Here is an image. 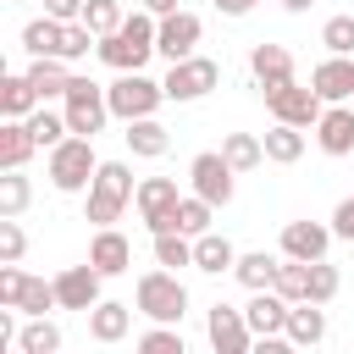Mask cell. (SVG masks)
Instances as JSON below:
<instances>
[{
    "instance_id": "6da1fadb",
    "label": "cell",
    "mask_w": 354,
    "mask_h": 354,
    "mask_svg": "<svg viewBox=\"0 0 354 354\" xmlns=\"http://www.w3.org/2000/svg\"><path fill=\"white\" fill-rule=\"evenodd\" d=\"M155 28H160V17L155 11H127L122 17V28L116 33H105L100 44H94V55L111 66V72H144L149 66V55H155Z\"/></svg>"
},
{
    "instance_id": "7a4b0ae2",
    "label": "cell",
    "mask_w": 354,
    "mask_h": 354,
    "mask_svg": "<svg viewBox=\"0 0 354 354\" xmlns=\"http://www.w3.org/2000/svg\"><path fill=\"white\" fill-rule=\"evenodd\" d=\"M94 171H100V155H94V138L83 133H66L55 149H44V177L55 194H88Z\"/></svg>"
},
{
    "instance_id": "3957f363",
    "label": "cell",
    "mask_w": 354,
    "mask_h": 354,
    "mask_svg": "<svg viewBox=\"0 0 354 354\" xmlns=\"http://www.w3.org/2000/svg\"><path fill=\"white\" fill-rule=\"evenodd\" d=\"M133 194H138L133 166H127V160H100V171H94V183H88V194H83V210H88L94 227H116L122 210L133 205Z\"/></svg>"
},
{
    "instance_id": "277c9868",
    "label": "cell",
    "mask_w": 354,
    "mask_h": 354,
    "mask_svg": "<svg viewBox=\"0 0 354 354\" xmlns=\"http://www.w3.org/2000/svg\"><path fill=\"white\" fill-rule=\"evenodd\" d=\"M133 310L149 315V321H183V315H188V288H183V277L166 271V266L144 271V277L133 282Z\"/></svg>"
},
{
    "instance_id": "5b68a950",
    "label": "cell",
    "mask_w": 354,
    "mask_h": 354,
    "mask_svg": "<svg viewBox=\"0 0 354 354\" xmlns=\"http://www.w3.org/2000/svg\"><path fill=\"white\" fill-rule=\"evenodd\" d=\"M105 100L116 122H138L166 105V83H155L149 72H116V83H105Z\"/></svg>"
},
{
    "instance_id": "8992f818",
    "label": "cell",
    "mask_w": 354,
    "mask_h": 354,
    "mask_svg": "<svg viewBox=\"0 0 354 354\" xmlns=\"http://www.w3.org/2000/svg\"><path fill=\"white\" fill-rule=\"evenodd\" d=\"M61 111H66V127L83 133V138L105 133V122H111V100H105V88H100L94 77H77V72H72V83H66V94H61Z\"/></svg>"
},
{
    "instance_id": "52a82bcc",
    "label": "cell",
    "mask_w": 354,
    "mask_h": 354,
    "mask_svg": "<svg viewBox=\"0 0 354 354\" xmlns=\"http://www.w3.org/2000/svg\"><path fill=\"white\" fill-rule=\"evenodd\" d=\"M160 83H166V100H171V105H194V100H205V94L221 83V66H216L210 55H199V50H194V55L171 61Z\"/></svg>"
},
{
    "instance_id": "ba28073f",
    "label": "cell",
    "mask_w": 354,
    "mask_h": 354,
    "mask_svg": "<svg viewBox=\"0 0 354 354\" xmlns=\"http://www.w3.org/2000/svg\"><path fill=\"white\" fill-rule=\"evenodd\" d=\"M133 205H138V221L149 227V238L155 232H177V205H183L177 177H144L138 194H133Z\"/></svg>"
},
{
    "instance_id": "9c48e42d",
    "label": "cell",
    "mask_w": 354,
    "mask_h": 354,
    "mask_svg": "<svg viewBox=\"0 0 354 354\" xmlns=\"http://www.w3.org/2000/svg\"><path fill=\"white\" fill-rule=\"evenodd\" d=\"M260 94H266V111H271V122L315 127V122H321V111H326V100H321L315 88H304L299 77H293V83H277V88H260Z\"/></svg>"
},
{
    "instance_id": "30bf717a",
    "label": "cell",
    "mask_w": 354,
    "mask_h": 354,
    "mask_svg": "<svg viewBox=\"0 0 354 354\" xmlns=\"http://www.w3.org/2000/svg\"><path fill=\"white\" fill-rule=\"evenodd\" d=\"M188 188H194L199 199H210V205L221 210V205H232L238 171L227 166V155H221V149H199V155L188 160Z\"/></svg>"
},
{
    "instance_id": "8fae6325",
    "label": "cell",
    "mask_w": 354,
    "mask_h": 354,
    "mask_svg": "<svg viewBox=\"0 0 354 354\" xmlns=\"http://www.w3.org/2000/svg\"><path fill=\"white\" fill-rule=\"evenodd\" d=\"M205 337H210L216 354H249V348H254V326H249V315L232 310V304H210V310H205Z\"/></svg>"
},
{
    "instance_id": "7c38bea8",
    "label": "cell",
    "mask_w": 354,
    "mask_h": 354,
    "mask_svg": "<svg viewBox=\"0 0 354 354\" xmlns=\"http://www.w3.org/2000/svg\"><path fill=\"white\" fill-rule=\"evenodd\" d=\"M199 39H205V22H199L194 11H183V6H177V11H166V17H160V28H155V55L171 66V61L194 55V44H199Z\"/></svg>"
},
{
    "instance_id": "4fadbf2b",
    "label": "cell",
    "mask_w": 354,
    "mask_h": 354,
    "mask_svg": "<svg viewBox=\"0 0 354 354\" xmlns=\"http://www.w3.org/2000/svg\"><path fill=\"white\" fill-rule=\"evenodd\" d=\"M100 282H105V271L88 260V266H66V271H55V299H61V310H94L105 293H100Z\"/></svg>"
},
{
    "instance_id": "5bb4252c",
    "label": "cell",
    "mask_w": 354,
    "mask_h": 354,
    "mask_svg": "<svg viewBox=\"0 0 354 354\" xmlns=\"http://www.w3.org/2000/svg\"><path fill=\"white\" fill-rule=\"evenodd\" d=\"M310 88H315L326 105L354 100V55H332V50H326V61L310 66Z\"/></svg>"
},
{
    "instance_id": "9a60e30c",
    "label": "cell",
    "mask_w": 354,
    "mask_h": 354,
    "mask_svg": "<svg viewBox=\"0 0 354 354\" xmlns=\"http://www.w3.org/2000/svg\"><path fill=\"white\" fill-rule=\"evenodd\" d=\"M288 299L277 293V288H254L249 293V304H243V315H249V326H254V337H288Z\"/></svg>"
},
{
    "instance_id": "2e32d148",
    "label": "cell",
    "mask_w": 354,
    "mask_h": 354,
    "mask_svg": "<svg viewBox=\"0 0 354 354\" xmlns=\"http://www.w3.org/2000/svg\"><path fill=\"white\" fill-rule=\"evenodd\" d=\"M315 144H321V155H354V100H343V105H326L321 111V122H315Z\"/></svg>"
},
{
    "instance_id": "e0dca14e",
    "label": "cell",
    "mask_w": 354,
    "mask_h": 354,
    "mask_svg": "<svg viewBox=\"0 0 354 354\" xmlns=\"http://www.w3.org/2000/svg\"><path fill=\"white\" fill-rule=\"evenodd\" d=\"M332 221H288L282 227V254H293V260H326V249H332Z\"/></svg>"
},
{
    "instance_id": "ac0fdd59",
    "label": "cell",
    "mask_w": 354,
    "mask_h": 354,
    "mask_svg": "<svg viewBox=\"0 0 354 354\" xmlns=\"http://www.w3.org/2000/svg\"><path fill=\"white\" fill-rule=\"evenodd\" d=\"M88 260H94L105 277L133 271V243H127V232H116V227H94V238H88Z\"/></svg>"
},
{
    "instance_id": "d6986e66",
    "label": "cell",
    "mask_w": 354,
    "mask_h": 354,
    "mask_svg": "<svg viewBox=\"0 0 354 354\" xmlns=\"http://www.w3.org/2000/svg\"><path fill=\"white\" fill-rule=\"evenodd\" d=\"M249 72H254L260 88L293 83V50H288V44H254V50H249Z\"/></svg>"
},
{
    "instance_id": "ffe728a7",
    "label": "cell",
    "mask_w": 354,
    "mask_h": 354,
    "mask_svg": "<svg viewBox=\"0 0 354 354\" xmlns=\"http://www.w3.org/2000/svg\"><path fill=\"white\" fill-rule=\"evenodd\" d=\"M127 332H133V304L100 299V304L88 310V337H94V343H122Z\"/></svg>"
},
{
    "instance_id": "44dd1931",
    "label": "cell",
    "mask_w": 354,
    "mask_h": 354,
    "mask_svg": "<svg viewBox=\"0 0 354 354\" xmlns=\"http://www.w3.org/2000/svg\"><path fill=\"white\" fill-rule=\"evenodd\" d=\"M33 149H39L33 127H28L22 116H0V171H11V166H28V160H33Z\"/></svg>"
},
{
    "instance_id": "7402d4cb",
    "label": "cell",
    "mask_w": 354,
    "mask_h": 354,
    "mask_svg": "<svg viewBox=\"0 0 354 354\" xmlns=\"http://www.w3.org/2000/svg\"><path fill=\"white\" fill-rule=\"evenodd\" d=\"M288 343H293V348L326 343V310H321L315 299H299V304L288 310Z\"/></svg>"
},
{
    "instance_id": "603a6c76",
    "label": "cell",
    "mask_w": 354,
    "mask_h": 354,
    "mask_svg": "<svg viewBox=\"0 0 354 354\" xmlns=\"http://www.w3.org/2000/svg\"><path fill=\"white\" fill-rule=\"evenodd\" d=\"M28 83H33L39 100L50 105V100L66 94V83H72V61H61V55H33V61H28Z\"/></svg>"
},
{
    "instance_id": "cb8c5ba5",
    "label": "cell",
    "mask_w": 354,
    "mask_h": 354,
    "mask_svg": "<svg viewBox=\"0 0 354 354\" xmlns=\"http://www.w3.org/2000/svg\"><path fill=\"white\" fill-rule=\"evenodd\" d=\"M232 266H238V249H232V238H221L216 227L194 238V271H205V277H221V271H232Z\"/></svg>"
},
{
    "instance_id": "d4e9b609",
    "label": "cell",
    "mask_w": 354,
    "mask_h": 354,
    "mask_svg": "<svg viewBox=\"0 0 354 354\" xmlns=\"http://www.w3.org/2000/svg\"><path fill=\"white\" fill-rule=\"evenodd\" d=\"M122 138H127V149H133L138 160H160V155L171 149V133H166L155 116H138V122H127V133H122Z\"/></svg>"
},
{
    "instance_id": "484cf974",
    "label": "cell",
    "mask_w": 354,
    "mask_h": 354,
    "mask_svg": "<svg viewBox=\"0 0 354 354\" xmlns=\"http://www.w3.org/2000/svg\"><path fill=\"white\" fill-rule=\"evenodd\" d=\"M61 44H66V22L50 17V11L22 28V50H28V55H61Z\"/></svg>"
},
{
    "instance_id": "4316f807",
    "label": "cell",
    "mask_w": 354,
    "mask_h": 354,
    "mask_svg": "<svg viewBox=\"0 0 354 354\" xmlns=\"http://www.w3.org/2000/svg\"><path fill=\"white\" fill-rule=\"evenodd\" d=\"M44 100H39V88L28 83V72H6L0 77V116H33Z\"/></svg>"
},
{
    "instance_id": "83f0119b",
    "label": "cell",
    "mask_w": 354,
    "mask_h": 354,
    "mask_svg": "<svg viewBox=\"0 0 354 354\" xmlns=\"http://www.w3.org/2000/svg\"><path fill=\"white\" fill-rule=\"evenodd\" d=\"M260 144H266V160L293 166V160L304 155V127H293V122H271V133H266Z\"/></svg>"
},
{
    "instance_id": "f1b7e54d",
    "label": "cell",
    "mask_w": 354,
    "mask_h": 354,
    "mask_svg": "<svg viewBox=\"0 0 354 354\" xmlns=\"http://www.w3.org/2000/svg\"><path fill=\"white\" fill-rule=\"evenodd\" d=\"M277 266H282V254H266V249H249V254H238V266H232V277L254 293V288H271L277 282Z\"/></svg>"
},
{
    "instance_id": "f546056e",
    "label": "cell",
    "mask_w": 354,
    "mask_h": 354,
    "mask_svg": "<svg viewBox=\"0 0 354 354\" xmlns=\"http://www.w3.org/2000/svg\"><path fill=\"white\" fill-rule=\"evenodd\" d=\"M17 348L22 354H61V326L50 315H28L22 332H17Z\"/></svg>"
},
{
    "instance_id": "4dcf8cb0",
    "label": "cell",
    "mask_w": 354,
    "mask_h": 354,
    "mask_svg": "<svg viewBox=\"0 0 354 354\" xmlns=\"http://www.w3.org/2000/svg\"><path fill=\"white\" fill-rule=\"evenodd\" d=\"M221 155H227V166L243 177V171H254V166L266 160V144H260L254 133H227V138H221Z\"/></svg>"
},
{
    "instance_id": "1f68e13d",
    "label": "cell",
    "mask_w": 354,
    "mask_h": 354,
    "mask_svg": "<svg viewBox=\"0 0 354 354\" xmlns=\"http://www.w3.org/2000/svg\"><path fill=\"white\" fill-rule=\"evenodd\" d=\"M288 304H299V299H310V260H293V254H282V266H277V282H271Z\"/></svg>"
},
{
    "instance_id": "d6a6232c",
    "label": "cell",
    "mask_w": 354,
    "mask_h": 354,
    "mask_svg": "<svg viewBox=\"0 0 354 354\" xmlns=\"http://www.w3.org/2000/svg\"><path fill=\"white\" fill-rule=\"evenodd\" d=\"M155 266H166V271L194 266V238L188 232H155Z\"/></svg>"
},
{
    "instance_id": "836d02e7",
    "label": "cell",
    "mask_w": 354,
    "mask_h": 354,
    "mask_svg": "<svg viewBox=\"0 0 354 354\" xmlns=\"http://www.w3.org/2000/svg\"><path fill=\"white\" fill-rule=\"evenodd\" d=\"M28 127H33V138H39V149H55L72 127H66V111H50V105H39L33 116H22Z\"/></svg>"
},
{
    "instance_id": "e575fe53",
    "label": "cell",
    "mask_w": 354,
    "mask_h": 354,
    "mask_svg": "<svg viewBox=\"0 0 354 354\" xmlns=\"http://www.w3.org/2000/svg\"><path fill=\"white\" fill-rule=\"evenodd\" d=\"M210 216H216V205H210V199H199V194L188 188V194H183V205H177V232L199 238V232H210Z\"/></svg>"
},
{
    "instance_id": "d590c367",
    "label": "cell",
    "mask_w": 354,
    "mask_h": 354,
    "mask_svg": "<svg viewBox=\"0 0 354 354\" xmlns=\"http://www.w3.org/2000/svg\"><path fill=\"white\" fill-rule=\"evenodd\" d=\"M183 332L177 321H149V332H138V354H183Z\"/></svg>"
},
{
    "instance_id": "8d00e7d4",
    "label": "cell",
    "mask_w": 354,
    "mask_h": 354,
    "mask_svg": "<svg viewBox=\"0 0 354 354\" xmlns=\"http://www.w3.org/2000/svg\"><path fill=\"white\" fill-rule=\"evenodd\" d=\"M28 199H33V183L22 177V166H11V171L0 177V216H22Z\"/></svg>"
},
{
    "instance_id": "74e56055",
    "label": "cell",
    "mask_w": 354,
    "mask_h": 354,
    "mask_svg": "<svg viewBox=\"0 0 354 354\" xmlns=\"http://www.w3.org/2000/svg\"><path fill=\"white\" fill-rule=\"evenodd\" d=\"M17 310H22V315H50V310H61V299H55V277H50V282H44V277H28Z\"/></svg>"
},
{
    "instance_id": "f35d334b",
    "label": "cell",
    "mask_w": 354,
    "mask_h": 354,
    "mask_svg": "<svg viewBox=\"0 0 354 354\" xmlns=\"http://www.w3.org/2000/svg\"><path fill=\"white\" fill-rule=\"evenodd\" d=\"M337 288H343L337 266H332V260H310V299H315V304H332Z\"/></svg>"
},
{
    "instance_id": "ab89813d",
    "label": "cell",
    "mask_w": 354,
    "mask_h": 354,
    "mask_svg": "<svg viewBox=\"0 0 354 354\" xmlns=\"http://www.w3.org/2000/svg\"><path fill=\"white\" fill-rule=\"evenodd\" d=\"M122 17H127V11H122V0H88V6H83V22H88L100 39H105V33H116V28H122Z\"/></svg>"
},
{
    "instance_id": "60d3db41",
    "label": "cell",
    "mask_w": 354,
    "mask_h": 354,
    "mask_svg": "<svg viewBox=\"0 0 354 354\" xmlns=\"http://www.w3.org/2000/svg\"><path fill=\"white\" fill-rule=\"evenodd\" d=\"M321 44L332 50V55H354V17L343 11V17H326L321 22Z\"/></svg>"
},
{
    "instance_id": "b9f144b4",
    "label": "cell",
    "mask_w": 354,
    "mask_h": 354,
    "mask_svg": "<svg viewBox=\"0 0 354 354\" xmlns=\"http://www.w3.org/2000/svg\"><path fill=\"white\" fill-rule=\"evenodd\" d=\"M28 254V232L17 227V216H0V260H22Z\"/></svg>"
},
{
    "instance_id": "7bdbcfd3",
    "label": "cell",
    "mask_w": 354,
    "mask_h": 354,
    "mask_svg": "<svg viewBox=\"0 0 354 354\" xmlns=\"http://www.w3.org/2000/svg\"><path fill=\"white\" fill-rule=\"evenodd\" d=\"M28 271H17V260H0V304H22Z\"/></svg>"
},
{
    "instance_id": "ee69618b",
    "label": "cell",
    "mask_w": 354,
    "mask_h": 354,
    "mask_svg": "<svg viewBox=\"0 0 354 354\" xmlns=\"http://www.w3.org/2000/svg\"><path fill=\"white\" fill-rule=\"evenodd\" d=\"M332 232H337L343 243H354V194L337 199V210H332Z\"/></svg>"
},
{
    "instance_id": "f6af8a7d",
    "label": "cell",
    "mask_w": 354,
    "mask_h": 354,
    "mask_svg": "<svg viewBox=\"0 0 354 354\" xmlns=\"http://www.w3.org/2000/svg\"><path fill=\"white\" fill-rule=\"evenodd\" d=\"M83 6H88V0H44V11L61 17V22H83Z\"/></svg>"
},
{
    "instance_id": "bcb514c9",
    "label": "cell",
    "mask_w": 354,
    "mask_h": 354,
    "mask_svg": "<svg viewBox=\"0 0 354 354\" xmlns=\"http://www.w3.org/2000/svg\"><path fill=\"white\" fill-rule=\"evenodd\" d=\"M254 6H260V0H216V11H221V17H249Z\"/></svg>"
},
{
    "instance_id": "7dc6e473",
    "label": "cell",
    "mask_w": 354,
    "mask_h": 354,
    "mask_svg": "<svg viewBox=\"0 0 354 354\" xmlns=\"http://www.w3.org/2000/svg\"><path fill=\"white\" fill-rule=\"evenodd\" d=\"M144 11H155V17H166V11H177V0H138Z\"/></svg>"
},
{
    "instance_id": "c3c4849f",
    "label": "cell",
    "mask_w": 354,
    "mask_h": 354,
    "mask_svg": "<svg viewBox=\"0 0 354 354\" xmlns=\"http://www.w3.org/2000/svg\"><path fill=\"white\" fill-rule=\"evenodd\" d=\"M282 6H288V11H310L315 0H282Z\"/></svg>"
},
{
    "instance_id": "681fc988",
    "label": "cell",
    "mask_w": 354,
    "mask_h": 354,
    "mask_svg": "<svg viewBox=\"0 0 354 354\" xmlns=\"http://www.w3.org/2000/svg\"><path fill=\"white\" fill-rule=\"evenodd\" d=\"M11 6H28V0H11Z\"/></svg>"
}]
</instances>
